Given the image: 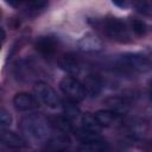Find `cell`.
<instances>
[{
    "label": "cell",
    "mask_w": 152,
    "mask_h": 152,
    "mask_svg": "<svg viewBox=\"0 0 152 152\" xmlns=\"http://www.w3.org/2000/svg\"><path fill=\"white\" fill-rule=\"evenodd\" d=\"M20 131L31 140L48 141L51 134V124L40 114H28L19 121Z\"/></svg>",
    "instance_id": "obj_1"
},
{
    "label": "cell",
    "mask_w": 152,
    "mask_h": 152,
    "mask_svg": "<svg viewBox=\"0 0 152 152\" xmlns=\"http://www.w3.org/2000/svg\"><path fill=\"white\" fill-rule=\"evenodd\" d=\"M116 63L120 69L131 71V72H138V74H145L152 70V59L140 52H125L121 53Z\"/></svg>",
    "instance_id": "obj_2"
},
{
    "label": "cell",
    "mask_w": 152,
    "mask_h": 152,
    "mask_svg": "<svg viewBox=\"0 0 152 152\" xmlns=\"http://www.w3.org/2000/svg\"><path fill=\"white\" fill-rule=\"evenodd\" d=\"M127 23L120 18H108L104 20L103 31L107 37L118 43H128L131 42V33Z\"/></svg>",
    "instance_id": "obj_3"
},
{
    "label": "cell",
    "mask_w": 152,
    "mask_h": 152,
    "mask_svg": "<svg viewBox=\"0 0 152 152\" xmlns=\"http://www.w3.org/2000/svg\"><path fill=\"white\" fill-rule=\"evenodd\" d=\"M59 89L62 90V93L70 100L75 101V102H80L83 101L86 95L84 91V87L83 83L81 81H78L76 77L70 76H64L61 82H59Z\"/></svg>",
    "instance_id": "obj_4"
},
{
    "label": "cell",
    "mask_w": 152,
    "mask_h": 152,
    "mask_svg": "<svg viewBox=\"0 0 152 152\" xmlns=\"http://www.w3.org/2000/svg\"><path fill=\"white\" fill-rule=\"evenodd\" d=\"M34 95L37 96V99L45 104L48 108L51 109H57L62 106V101L59 100V97L57 96L56 91L53 90V88L51 86H49L48 83L44 82H38L34 86Z\"/></svg>",
    "instance_id": "obj_5"
},
{
    "label": "cell",
    "mask_w": 152,
    "mask_h": 152,
    "mask_svg": "<svg viewBox=\"0 0 152 152\" xmlns=\"http://www.w3.org/2000/svg\"><path fill=\"white\" fill-rule=\"evenodd\" d=\"M122 131L131 139H138L145 135L148 131V125L141 119H129L125 122H121Z\"/></svg>",
    "instance_id": "obj_6"
},
{
    "label": "cell",
    "mask_w": 152,
    "mask_h": 152,
    "mask_svg": "<svg viewBox=\"0 0 152 152\" xmlns=\"http://www.w3.org/2000/svg\"><path fill=\"white\" fill-rule=\"evenodd\" d=\"M13 104L19 112H30L39 107V100L30 93H18L13 97Z\"/></svg>",
    "instance_id": "obj_7"
},
{
    "label": "cell",
    "mask_w": 152,
    "mask_h": 152,
    "mask_svg": "<svg viewBox=\"0 0 152 152\" xmlns=\"http://www.w3.org/2000/svg\"><path fill=\"white\" fill-rule=\"evenodd\" d=\"M103 104L106 106L107 109H110L119 115H124L128 113L131 109V102L126 97L118 95H112L106 97L103 100Z\"/></svg>",
    "instance_id": "obj_8"
},
{
    "label": "cell",
    "mask_w": 152,
    "mask_h": 152,
    "mask_svg": "<svg viewBox=\"0 0 152 152\" xmlns=\"http://www.w3.org/2000/svg\"><path fill=\"white\" fill-rule=\"evenodd\" d=\"M57 46H58L57 40L51 36H42L37 38L34 43V49L44 57L53 56L57 51Z\"/></svg>",
    "instance_id": "obj_9"
},
{
    "label": "cell",
    "mask_w": 152,
    "mask_h": 152,
    "mask_svg": "<svg viewBox=\"0 0 152 152\" xmlns=\"http://www.w3.org/2000/svg\"><path fill=\"white\" fill-rule=\"evenodd\" d=\"M77 46L83 52H99L103 48L102 40L94 33H87L77 40Z\"/></svg>",
    "instance_id": "obj_10"
},
{
    "label": "cell",
    "mask_w": 152,
    "mask_h": 152,
    "mask_svg": "<svg viewBox=\"0 0 152 152\" xmlns=\"http://www.w3.org/2000/svg\"><path fill=\"white\" fill-rule=\"evenodd\" d=\"M0 141L4 146L10 147V148H24L27 146L26 140L11 131H6V129H1V134H0Z\"/></svg>",
    "instance_id": "obj_11"
},
{
    "label": "cell",
    "mask_w": 152,
    "mask_h": 152,
    "mask_svg": "<svg viewBox=\"0 0 152 152\" xmlns=\"http://www.w3.org/2000/svg\"><path fill=\"white\" fill-rule=\"evenodd\" d=\"M94 115L97 122L101 125V127H110V126H114L115 124H121V115L116 114L110 109L97 110Z\"/></svg>",
    "instance_id": "obj_12"
},
{
    "label": "cell",
    "mask_w": 152,
    "mask_h": 152,
    "mask_svg": "<svg viewBox=\"0 0 152 152\" xmlns=\"http://www.w3.org/2000/svg\"><path fill=\"white\" fill-rule=\"evenodd\" d=\"M58 65L59 68L65 71L66 74L71 75V76H75L80 72L81 70V65H80V62L76 59L75 56H72L71 53H66V55H63L59 61H58Z\"/></svg>",
    "instance_id": "obj_13"
},
{
    "label": "cell",
    "mask_w": 152,
    "mask_h": 152,
    "mask_svg": "<svg viewBox=\"0 0 152 152\" xmlns=\"http://www.w3.org/2000/svg\"><path fill=\"white\" fill-rule=\"evenodd\" d=\"M83 87H84V91L86 95L89 97H96L101 90H102V83L101 80L96 76V75H88L86 76V78L83 80Z\"/></svg>",
    "instance_id": "obj_14"
},
{
    "label": "cell",
    "mask_w": 152,
    "mask_h": 152,
    "mask_svg": "<svg viewBox=\"0 0 152 152\" xmlns=\"http://www.w3.org/2000/svg\"><path fill=\"white\" fill-rule=\"evenodd\" d=\"M50 124H51V127H53L55 129H57L58 132L61 133H70L74 131L72 128V124H71V119L68 118L65 114L64 115H57V116H53L51 120H50Z\"/></svg>",
    "instance_id": "obj_15"
},
{
    "label": "cell",
    "mask_w": 152,
    "mask_h": 152,
    "mask_svg": "<svg viewBox=\"0 0 152 152\" xmlns=\"http://www.w3.org/2000/svg\"><path fill=\"white\" fill-rule=\"evenodd\" d=\"M74 135H75V138L81 144H87V142H91V141H95V140L101 139L100 133L88 131V129H86L83 127H80V128L74 129Z\"/></svg>",
    "instance_id": "obj_16"
},
{
    "label": "cell",
    "mask_w": 152,
    "mask_h": 152,
    "mask_svg": "<svg viewBox=\"0 0 152 152\" xmlns=\"http://www.w3.org/2000/svg\"><path fill=\"white\" fill-rule=\"evenodd\" d=\"M81 127L88 129V131H91V132H96V133H100L101 132V125L97 122L95 115L90 114V113H84L82 114L81 116Z\"/></svg>",
    "instance_id": "obj_17"
},
{
    "label": "cell",
    "mask_w": 152,
    "mask_h": 152,
    "mask_svg": "<svg viewBox=\"0 0 152 152\" xmlns=\"http://www.w3.org/2000/svg\"><path fill=\"white\" fill-rule=\"evenodd\" d=\"M46 144L49 145L50 148H53V150H64V148L69 147L70 139L68 138V135L65 133H59L56 137L49 138V140L46 141Z\"/></svg>",
    "instance_id": "obj_18"
},
{
    "label": "cell",
    "mask_w": 152,
    "mask_h": 152,
    "mask_svg": "<svg viewBox=\"0 0 152 152\" xmlns=\"http://www.w3.org/2000/svg\"><path fill=\"white\" fill-rule=\"evenodd\" d=\"M108 148H109L108 144L102 138L91 142L81 144V146L78 147L80 151H87V152H102V151H107Z\"/></svg>",
    "instance_id": "obj_19"
},
{
    "label": "cell",
    "mask_w": 152,
    "mask_h": 152,
    "mask_svg": "<svg viewBox=\"0 0 152 152\" xmlns=\"http://www.w3.org/2000/svg\"><path fill=\"white\" fill-rule=\"evenodd\" d=\"M135 11L147 18H152V0H133Z\"/></svg>",
    "instance_id": "obj_20"
},
{
    "label": "cell",
    "mask_w": 152,
    "mask_h": 152,
    "mask_svg": "<svg viewBox=\"0 0 152 152\" xmlns=\"http://www.w3.org/2000/svg\"><path fill=\"white\" fill-rule=\"evenodd\" d=\"M62 107H63L64 114H65L68 118H70L71 120L80 115V109H78V107L76 106V102L72 101V100H70V99L63 101V102H62Z\"/></svg>",
    "instance_id": "obj_21"
},
{
    "label": "cell",
    "mask_w": 152,
    "mask_h": 152,
    "mask_svg": "<svg viewBox=\"0 0 152 152\" xmlns=\"http://www.w3.org/2000/svg\"><path fill=\"white\" fill-rule=\"evenodd\" d=\"M129 27L132 30V32H134L137 36L141 37V36H145L146 32H147V26L146 24L142 21V20H139V19H132L131 23H129Z\"/></svg>",
    "instance_id": "obj_22"
},
{
    "label": "cell",
    "mask_w": 152,
    "mask_h": 152,
    "mask_svg": "<svg viewBox=\"0 0 152 152\" xmlns=\"http://www.w3.org/2000/svg\"><path fill=\"white\" fill-rule=\"evenodd\" d=\"M12 125V115L5 108L0 109V126L1 129H6Z\"/></svg>",
    "instance_id": "obj_23"
},
{
    "label": "cell",
    "mask_w": 152,
    "mask_h": 152,
    "mask_svg": "<svg viewBox=\"0 0 152 152\" xmlns=\"http://www.w3.org/2000/svg\"><path fill=\"white\" fill-rule=\"evenodd\" d=\"M27 4L32 10L38 11V10H42L46 6L48 0H27Z\"/></svg>",
    "instance_id": "obj_24"
},
{
    "label": "cell",
    "mask_w": 152,
    "mask_h": 152,
    "mask_svg": "<svg viewBox=\"0 0 152 152\" xmlns=\"http://www.w3.org/2000/svg\"><path fill=\"white\" fill-rule=\"evenodd\" d=\"M8 6L13 7V8H19L24 2H26L27 0H4Z\"/></svg>",
    "instance_id": "obj_25"
},
{
    "label": "cell",
    "mask_w": 152,
    "mask_h": 152,
    "mask_svg": "<svg viewBox=\"0 0 152 152\" xmlns=\"http://www.w3.org/2000/svg\"><path fill=\"white\" fill-rule=\"evenodd\" d=\"M112 2H113L115 6L121 7V8H124V7H126V6H127L126 0H112Z\"/></svg>",
    "instance_id": "obj_26"
},
{
    "label": "cell",
    "mask_w": 152,
    "mask_h": 152,
    "mask_svg": "<svg viewBox=\"0 0 152 152\" xmlns=\"http://www.w3.org/2000/svg\"><path fill=\"white\" fill-rule=\"evenodd\" d=\"M1 34H2V43L5 42V38H6V34H5V31H4V28H1Z\"/></svg>",
    "instance_id": "obj_27"
},
{
    "label": "cell",
    "mask_w": 152,
    "mask_h": 152,
    "mask_svg": "<svg viewBox=\"0 0 152 152\" xmlns=\"http://www.w3.org/2000/svg\"><path fill=\"white\" fill-rule=\"evenodd\" d=\"M150 97L152 99V81H151V83H150Z\"/></svg>",
    "instance_id": "obj_28"
}]
</instances>
